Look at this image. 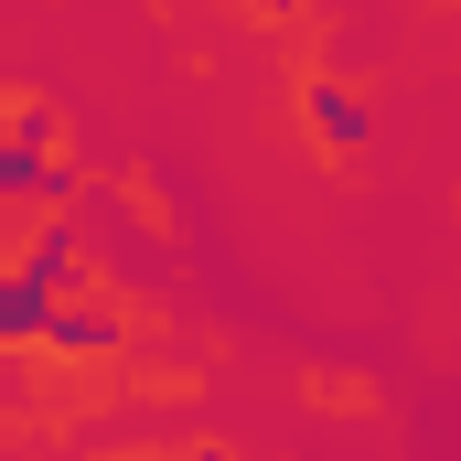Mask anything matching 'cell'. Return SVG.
Here are the masks:
<instances>
[{"label":"cell","mask_w":461,"mask_h":461,"mask_svg":"<svg viewBox=\"0 0 461 461\" xmlns=\"http://www.w3.org/2000/svg\"><path fill=\"white\" fill-rule=\"evenodd\" d=\"M312 129H322L333 150H354V140H365V108H354L344 86H312Z\"/></svg>","instance_id":"obj_1"}]
</instances>
